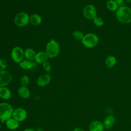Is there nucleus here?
Here are the masks:
<instances>
[{"instance_id": "7c9ffc66", "label": "nucleus", "mask_w": 131, "mask_h": 131, "mask_svg": "<svg viewBox=\"0 0 131 131\" xmlns=\"http://www.w3.org/2000/svg\"><path fill=\"white\" fill-rule=\"evenodd\" d=\"M1 124H0V129H1Z\"/></svg>"}, {"instance_id": "f03ea898", "label": "nucleus", "mask_w": 131, "mask_h": 131, "mask_svg": "<svg viewBox=\"0 0 131 131\" xmlns=\"http://www.w3.org/2000/svg\"><path fill=\"white\" fill-rule=\"evenodd\" d=\"M60 50L59 44L55 39H52L47 43L45 52L47 54L49 58H53L58 55Z\"/></svg>"}, {"instance_id": "7ed1b4c3", "label": "nucleus", "mask_w": 131, "mask_h": 131, "mask_svg": "<svg viewBox=\"0 0 131 131\" xmlns=\"http://www.w3.org/2000/svg\"><path fill=\"white\" fill-rule=\"evenodd\" d=\"M14 110L12 106L8 103H0V119L3 121H7L13 116Z\"/></svg>"}, {"instance_id": "423d86ee", "label": "nucleus", "mask_w": 131, "mask_h": 131, "mask_svg": "<svg viewBox=\"0 0 131 131\" xmlns=\"http://www.w3.org/2000/svg\"><path fill=\"white\" fill-rule=\"evenodd\" d=\"M11 56L12 60L16 63H19L23 60L24 57V51L19 47H15L11 51Z\"/></svg>"}, {"instance_id": "2eb2a0df", "label": "nucleus", "mask_w": 131, "mask_h": 131, "mask_svg": "<svg viewBox=\"0 0 131 131\" xmlns=\"http://www.w3.org/2000/svg\"><path fill=\"white\" fill-rule=\"evenodd\" d=\"M36 55V53L35 51L31 48H28L24 51V57L26 59L33 61L35 60V58Z\"/></svg>"}, {"instance_id": "9b49d317", "label": "nucleus", "mask_w": 131, "mask_h": 131, "mask_svg": "<svg viewBox=\"0 0 131 131\" xmlns=\"http://www.w3.org/2000/svg\"><path fill=\"white\" fill-rule=\"evenodd\" d=\"M49 57L45 51H39L36 53L35 58V62L39 64H43L46 61H48Z\"/></svg>"}, {"instance_id": "4be33fe9", "label": "nucleus", "mask_w": 131, "mask_h": 131, "mask_svg": "<svg viewBox=\"0 0 131 131\" xmlns=\"http://www.w3.org/2000/svg\"><path fill=\"white\" fill-rule=\"evenodd\" d=\"M72 36L75 39L77 40H82L84 37V35L82 32L79 30L74 31L72 33Z\"/></svg>"}, {"instance_id": "aec40b11", "label": "nucleus", "mask_w": 131, "mask_h": 131, "mask_svg": "<svg viewBox=\"0 0 131 131\" xmlns=\"http://www.w3.org/2000/svg\"><path fill=\"white\" fill-rule=\"evenodd\" d=\"M105 63L107 68H111L115 65L116 63V59L114 56L110 55L106 57Z\"/></svg>"}, {"instance_id": "a211bd4d", "label": "nucleus", "mask_w": 131, "mask_h": 131, "mask_svg": "<svg viewBox=\"0 0 131 131\" xmlns=\"http://www.w3.org/2000/svg\"><path fill=\"white\" fill-rule=\"evenodd\" d=\"M18 95L24 99H27L29 97L30 93V91L26 86H21L18 90Z\"/></svg>"}, {"instance_id": "6e6552de", "label": "nucleus", "mask_w": 131, "mask_h": 131, "mask_svg": "<svg viewBox=\"0 0 131 131\" xmlns=\"http://www.w3.org/2000/svg\"><path fill=\"white\" fill-rule=\"evenodd\" d=\"M12 80L11 74L8 71H0V86L3 87L9 84Z\"/></svg>"}, {"instance_id": "39448f33", "label": "nucleus", "mask_w": 131, "mask_h": 131, "mask_svg": "<svg viewBox=\"0 0 131 131\" xmlns=\"http://www.w3.org/2000/svg\"><path fill=\"white\" fill-rule=\"evenodd\" d=\"M29 15L25 12H21L17 13L14 19L15 25L18 27H25L29 23Z\"/></svg>"}, {"instance_id": "c85d7f7f", "label": "nucleus", "mask_w": 131, "mask_h": 131, "mask_svg": "<svg viewBox=\"0 0 131 131\" xmlns=\"http://www.w3.org/2000/svg\"><path fill=\"white\" fill-rule=\"evenodd\" d=\"M24 131H35V130L32 128H27L25 129Z\"/></svg>"}, {"instance_id": "f257e3e1", "label": "nucleus", "mask_w": 131, "mask_h": 131, "mask_svg": "<svg viewBox=\"0 0 131 131\" xmlns=\"http://www.w3.org/2000/svg\"><path fill=\"white\" fill-rule=\"evenodd\" d=\"M117 19L122 24H128L131 22V9L125 6L120 7L117 10Z\"/></svg>"}, {"instance_id": "f3484780", "label": "nucleus", "mask_w": 131, "mask_h": 131, "mask_svg": "<svg viewBox=\"0 0 131 131\" xmlns=\"http://www.w3.org/2000/svg\"><path fill=\"white\" fill-rule=\"evenodd\" d=\"M6 124L7 128L12 130L17 128L19 126L18 121L13 118H11L9 119L8 120H7Z\"/></svg>"}, {"instance_id": "ddd939ff", "label": "nucleus", "mask_w": 131, "mask_h": 131, "mask_svg": "<svg viewBox=\"0 0 131 131\" xmlns=\"http://www.w3.org/2000/svg\"><path fill=\"white\" fill-rule=\"evenodd\" d=\"M19 67L24 70H31L35 68L36 66L35 62L27 59L23 60L19 63Z\"/></svg>"}, {"instance_id": "6ab92c4d", "label": "nucleus", "mask_w": 131, "mask_h": 131, "mask_svg": "<svg viewBox=\"0 0 131 131\" xmlns=\"http://www.w3.org/2000/svg\"><path fill=\"white\" fill-rule=\"evenodd\" d=\"M11 96V92L10 90L6 87H1L0 88V97L5 100H8Z\"/></svg>"}, {"instance_id": "b1692460", "label": "nucleus", "mask_w": 131, "mask_h": 131, "mask_svg": "<svg viewBox=\"0 0 131 131\" xmlns=\"http://www.w3.org/2000/svg\"><path fill=\"white\" fill-rule=\"evenodd\" d=\"M20 81L21 84L23 86H27L30 82V78L27 75H23L21 76Z\"/></svg>"}, {"instance_id": "4468645a", "label": "nucleus", "mask_w": 131, "mask_h": 131, "mask_svg": "<svg viewBox=\"0 0 131 131\" xmlns=\"http://www.w3.org/2000/svg\"><path fill=\"white\" fill-rule=\"evenodd\" d=\"M41 17L38 14H32L29 16V23L33 26H37L41 24Z\"/></svg>"}, {"instance_id": "20e7f679", "label": "nucleus", "mask_w": 131, "mask_h": 131, "mask_svg": "<svg viewBox=\"0 0 131 131\" xmlns=\"http://www.w3.org/2000/svg\"><path fill=\"white\" fill-rule=\"evenodd\" d=\"M98 36L93 33H88L85 35L81 40L82 44L88 48H93L98 43Z\"/></svg>"}, {"instance_id": "a878e982", "label": "nucleus", "mask_w": 131, "mask_h": 131, "mask_svg": "<svg viewBox=\"0 0 131 131\" xmlns=\"http://www.w3.org/2000/svg\"><path fill=\"white\" fill-rule=\"evenodd\" d=\"M43 68L45 70V71L47 72V73H49L50 72V71L51 70V68H52V66L51 63H50V62L47 61L45 62H44L43 64Z\"/></svg>"}, {"instance_id": "bb28decb", "label": "nucleus", "mask_w": 131, "mask_h": 131, "mask_svg": "<svg viewBox=\"0 0 131 131\" xmlns=\"http://www.w3.org/2000/svg\"><path fill=\"white\" fill-rule=\"evenodd\" d=\"M114 1L116 3V4L118 5V6H120V7L123 6V4H124L123 0H114Z\"/></svg>"}, {"instance_id": "5701e85b", "label": "nucleus", "mask_w": 131, "mask_h": 131, "mask_svg": "<svg viewBox=\"0 0 131 131\" xmlns=\"http://www.w3.org/2000/svg\"><path fill=\"white\" fill-rule=\"evenodd\" d=\"M93 22L94 24L98 26V27H101L102 26L103 24H104V21L102 19V18H101L99 16H96L93 19Z\"/></svg>"}, {"instance_id": "dca6fc26", "label": "nucleus", "mask_w": 131, "mask_h": 131, "mask_svg": "<svg viewBox=\"0 0 131 131\" xmlns=\"http://www.w3.org/2000/svg\"><path fill=\"white\" fill-rule=\"evenodd\" d=\"M115 119L113 116L110 115L107 116L105 118L103 123L104 125V127L107 129H110L114 125L115 123Z\"/></svg>"}, {"instance_id": "1a4fd4ad", "label": "nucleus", "mask_w": 131, "mask_h": 131, "mask_svg": "<svg viewBox=\"0 0 131 131\" xmlns=\"http://www.w3.org/2000/svg\"><path fill=\"white\" fill-rule=\"evenodd\" d=\"M12 117L18 122L24 121L27 117V112L23 108H17L14 110Z\"/></svg>"}, {"instance_id": "0eeeda50", "label": "nucleus", "mask_w": 131, "mask_h": 131, "mask_svg": "<svg viewBox=\"0 0 131 131\" xmlns=\"http://www.w3.org/2000/svg\"><path fill=\"white\" fill-rule=\"evenodd\" d=\"M84 16L89 19H93L96 16V10L95 7L91 4L86 5L83 10Z\"/></svg>"}, {"instance_id": "9d476101", "label": "nucleus", "mask_w": 131, "mask_h": 131, "mask_svg": "<svg viewBox=\"0 0 131 131\" xmlns=\"http://www.w3.org/2000/svg\"><path fill=\"white\" fill-rule=\"evenodd\" d=\"M51 79V76L48 74L40 75L37 79V84L39 86H45L48 85Z\"/></svg>"}, {"instance_id": "c756f323", "label": "nucleus", "mask_w": 131, "mask_h": 131, "mask_svg": "<svg viewBox=\"0 0 131 131\" xmlns=\"http://www.w3.org/2000/svg\"><path fill=\"white\" fill-rule=\"evenodd\" d=\"M128 3H131V0H126Z\"/></svg>"}, {"instance_id": "cd10ccee", "label": "nucleus", "mask_w": 131, "mask_h": 131, "mask_svg": "<svg viewBox=\"0 0 131 131\" xmlns=\"http://www.w3.org/2000/svg\"><path fill=\"white\" fill-rule=\"evenodd\" d=\"M74 131H84L83 129L82 128H79V127H77V128H76L74 129Z\"/></svg>"}, {"instance_id": "f8f14e48", "label": "nucleus", "mask_w": 131, "mask_h": 131, "mask_svg": "<svg viewBox=\"0 0 131 131\" xmlns=\"http://www.w3.org/2000/svg\"><path fill=\"white\" fill-rule=\"evenodd\" d=\"M104 128L103 124L99 121H92L89 125L90 131H103Z\"/></svg>"}, {"instance_id": "393cba45", "label": "nucleus", "mask_w": 131, "mask_h": 131, "mask_svg": "<svg viewBox=\"0 0 131 131\" xmlns=\"http://www.w3.org/2000/svg\"><path fill=\"white\" fill-rule=\"evenodd\" d=\"M8 66L7 61L4 59L0 58V71L5 70Z\"/></svg>"}, {"instance_id": "412c9836", "label": "nucleus", "mask_w": 131, "mask_h": 131, "mask_svg": "<svg viewBox=\"0 0 131 131\" xmlns=\"http://www.w3.org/2000/svg\"><path fill=\"white\" fill-rule=\"evenodd\" d=\"M106 6L107 8L112 11H115L117 10L118 9V6L116 4V3L114 0H110L107 2Z\"/></svg>"}]
</instances>
